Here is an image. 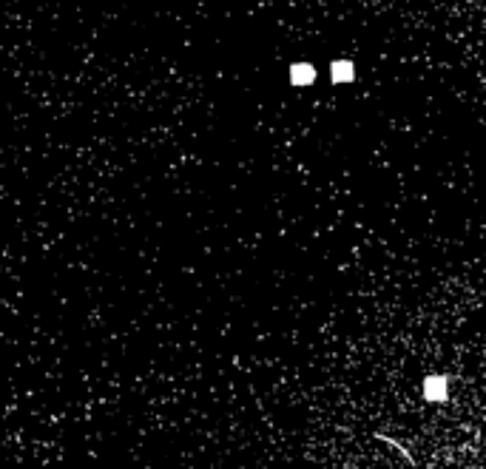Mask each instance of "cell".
Returning <instances> with one entry per match:
<instances>
[{
	"label": "cell",
	"mask_w": 486,
	"mask_h": 469,
	"mask_svg": "<svg viewBox=\"0 0 486 469\" xmlns=\"http://www.w3.org/2000/svg\"><path fill=\"white\" fill-rule=\"evenodd\" d=\"M287 77H290V86L304 88V86H313L319 71H316V65L310 63V60H296V63L287 68Z\"/></svg>",
	"instance_id": "obj_1"
},
{
	"label": "cell",
	"mask_w": 486,
	"mask_h": 469,
	"mask_svg": "<svg viewBox=\"0 0 486 469\" xmlns=\"http://www.w3.org/2000/svg\"><path fill=\"white\" fill-rule=\"evenodd\" d=\"M330 80L341 86V83H353L356 80V65H353L350 57H336L330 63Z\"/></svg>",
	"instance_id": "obj_2"
},
{
	"label": "cell",
	"mask_w": 486,
	"mask_h": 469,
	"mask_svg": "<svg viewBox=\"0 0 486 469\" xmlns=\"http://www.w3.org/2000/svg\"><path fill=\"white\" fill-rule=\"evenodd\" d=\"M424 395H427L429 401H443V398H446V378L429 375L427 381H424Z\"/></svg>",
	"instance_id": "obj_3"
}]
</instances>
